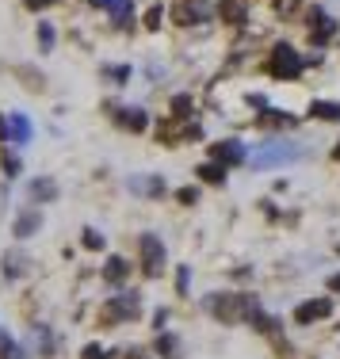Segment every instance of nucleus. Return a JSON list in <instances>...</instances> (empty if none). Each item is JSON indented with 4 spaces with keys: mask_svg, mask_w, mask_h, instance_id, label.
Here are the masks:
<instances>
[{
    "mask_svg": "<svg viewBox=\"0 0 340 359\" xmlns=\"http://www.w3.org/2000/svg\"><path fill=\"white\" fill-rule=\"evenodd\" d=\"M268 73H271V81H299L302 76V54L291 42H276L271 54H268Z\"/></svg>",
    "mask_w": 340,
    "mask_h": 359,
    "instance_id": "nucleus-2",
    "label": "nucleus"
},
{
    "mask_svg": "<svg viewBox=\"0 0 340 359\" xmlns=\"http://www.w3.org/2000/svg\"><path fill=\"white\" fill-rule=\"evenodd\" d=\"M336 252H340V245H336Z\"/></svg>",
    "mask_w": 340,
    "mask_h": 359,
    "instance_id": "nucleus-37",
    "label": "nucleus"
},
{
    "mask_svg": "<svg viewBox=\"0 0 340 359\" xmlns=\"http://www.w3.org/2000/svg\"><path fill=\"white\" fill-rule=\"evenodd\" d=\"M130 318H138V298H134L130 290H123L118 298H111V302L104 306V313H100V321H104V325L130 321Z\"/></svg>",
    "mask_w": 340,
    "mask_h": 359,
    "instance_id": "nucleus-6",
    "label": "nucleus"
},
{
    "mask_svg": "<svg viewBox=\"0 0 340 359\" xmlns=\"http://www.w3.org/2000/svg\"><path fill=\"white\" fill-rule=\"evenodd\" d=\"M81 359H107V355H104V348L88 344V348H84V355H81Z\"/></svg>",
    "mask_w": 340,
    "mask_h": 359,
    "instance_id": "nucleus-31",
    "label": "nucleus"
},
{
    "mask_svg": "<svg viewBox=\"0 0 340 359\" xmlns=\"http://www.w3.org/2000/svg\"><path fill=\"white\" fill-rule=\"evenodd\" d=\"M188 283H191V271H188V268H180V271H176V290L184 294V290H188Z\"/></svg>",
    "mask_w": 340,
    "mask_h": 359,
    "instance_id": "nucleus-29",
    "label": "nucleus"
},
{
    "mask_svg": "<svg viewBox=\"0 0 340 359\" xmlns=\"http://www.w3.org/2000/svg\"><path fill=\"white\" fill-rule=\"evenodd\" d=\"M130 187H138V191H149V195H161V191H165V184H161L157 176H149V180H130Z\"/></svg>",
    "mask_w": 340,
    "mask_h": 359,
    "instance_id": "nucleus-23",
    "label": "nucleus"
},
{
    "mask_svg": "<svg viewBox=\"0 0 340 359\" xmlns=\"http://www.w3.org/2000/svg\"><path fill=\"white\" fill-rule=\"evenodd\" d=\"M104 76L115 84H126V76H130V65H104Z\"/></svg>",
    "mask_w": 340,
    "mask_h": 359,
    "instance_id": "nucleus-24",
    "label": "nucleus"
},
{
    "mask_svg": "<svg viewBox=\"0 0 340 359\" xmlns=\"http://www.w3.org/2000/svg\"><path fill=\"white\" fill-rule=\"evenodd\" d=\"M4 168H8V176H20V161L12 153H4Z\"/></svg>",
    "mask_w": 340,
    "mask_h": 359,
    "instance_id": "nucleus-30",
    "label": "nucleus"
},
{
    "mask_svg": "<svg viewBox=\"0 0 340 359\" xmlns=\"http://www.w3.org/2000/svg\"><path fill=\"white\" fill-rule=\"evenodd\" d=\"M39 46L54 50V27H50V23H39Z\"/></svg>",
    "mask_w": 340,
    "mask_h": 359,
    "instance_id": "nucleus-26",
    "label": "nucleus"
},
{
    "mask_svg": "<svg viewBox=\"0 0 340 359\" xmlns=\"http://www.w3.org/2000/svg\"><path fill=\"white\" fill-rule=\"evenodd\" d=\"M115 123H123L126 130H146L149 115H146V111H138V107H118L115 111Z\"/></svg>",
    "mask_w": 340,
    "mask_h": 359,
    "instance_id": "nucleus-12",
    "label": "nucleus"
},
{
    "mask_svg": "<svg viewBox=\"0 0 340 359\" xmlns=\"http://www.w3.org/2000/svg\"><path fill=\"white\" fill-rule=\"evenodd\" d=\"M333 161H340V145H336V149H333Z\"/></svg>",
    "mask_w": 340,
    "mask_h": 359,
    "instance_id": "nucleus-36",
    "label": "nucleus"
},
{
    "mask_svg": "<svg viewBox=\"0 0 340 359\" xmlns=\"http://www.w3.org/2000/svg\"><path fill=\"white\" fill-rule=\"evenodd\" d=\"M210 161H215V165H241L245 161V149H241V142H210Z\"/></svg>",
    "mask_w": 340,
    "mask_h": 359,
    "instance_id": "nucleus-9",
    "label": "nucleus"
},
{
    "mask_svg": "<svg viewBox=\"0 0 340 359\" xmlns=\"http://www.w3.org/2000/svg\"><path fill=\"white\" fill-rule=\"evenodd\" d=\"M23 271H27V256H23L20 249H8L4 252V276L8 279H20Z\"/></svg>",
    "mask_w": 340,
    "mask_h": 359,
    "instance_id": "nucleus-14",
    "label": "nucleus"
},
{
    "mask_svg": "<svg viewBox=\"0 0 340 359\" xmlns=\"http://www.w3.org/2000/svg\"><path fill=\"white\" fill-rule=\"evenodd\" d=\"M157 355L180 359V337H172V332H161V337H157Z\"/></svg>",
    "mask_w": 340,
    "mask_h": 359,
    "instance_id": "nucleus-17",
    "label": "nucleus"
},
{
    "mask_svg": "<svg viewBox=\"0 0 340 359\" xmlns=\"http://www.w3.org/2000/svg\"><path fill=\"white\" fill-rule=\"evenodd\" d=\"M81 241H84V249H92V252H100V249H104V233H96V229H84V237H81Z\"/></svg>",
    "mask_w": 340,
    "mask_h": 359,
    "instance_id": "nucleus-25",
    "label": "nucleus"
},
{
    "mask_svg": "<svg viewBox=\"0 0 340 359\" xmlns=\"http://www.w3.org/2000/svg\"><path fill=\"white\" fill-rule=\"evenodd\" d=\"M35 337H39L42 355H54V337H50V325H35Z\"/></svg>",
    "mask_w": 340,
    "mask_h": 359,
    "instance_id": "nucleus-21",
    "label": "nucleus"
},
{
    "mask_svg": "<svg viewBox=\"0 0 340 359\" xmlns=\"http://www.w3.org/2000/svg\"><path fill=\"white\" fill-rule=\"evenodd\" d=\"M111 15H115L118 27H126V23H130V0H115V4H111Z\"/></svg>",
    "mask_w": 340,
    "mask_h": 359,
    "instance_id": "nucleus-22",
    "label": "nucleus"
},
{
    "mask_svg": "<svg viewBox=\"0 0 340 359\" xmlns=\"http://www.w3.org/2000/svg\"><path fill=\"white\" fill-rule=\"evenodd\" d=\"M306 157V149L299 142H264L252 153V165L257 168H276V165H291V161Z\"/></svg>",
    "mask_w": 340,
    "mask_h": 359,
    "instance_id": "nucleus-3",
    "label": "nucleus"
},
{
    "mask_svg": "<svg viewBox=\"0 0 340 359\" xmlns=\"http://www.w3.org/2000/svg\"><path fill=\"white\" fill-rule=\"evenodd\" d=\"M195 172H199L203 184H215V187H222V184H226V168H222V165H215V161H203V165L195 168Z\"/></svg>",
    "mask_w": 340,
    "mask_h": 359,
    "instance_id": "nucleus-16",
    "label": "nucleus"
},
{
    "mask_svg": "<svg viewBox=\"0 0 340 359\" xmlns=\"http://www.w3.org/2000/svg\"><path fill=\"white\" fill-rule=\"evenodd\" d=\"M39 226H42V215H39V210H23V215L15 218V229H12V233H15V237H31Z\"/></svg>",
    "mask_w": 340,
    "mask_h": 359,
    "instance_id": "nucleus-15",
    "label": "nucleus"
},
{
    "mask_svg": "<svg viewBox=\"0 0 340 359\" xmlns=\"http://www.w3.org/2000/svg\"><path fill=\"white\" fill-rule=\"evenodd\" d=\"M195 199H199V191H195V187H184V191H180V203H195Z\"/></svg>",
    "mask_w": 340,
    "mask_h": 359,
    "instance_id": "nucleus-32",
    "label": "nucleus"
},
{
    "mask_svg": "<svg viewBox=\"0 0 340 359\" xmlns=\"http://www.w3.org/2000/svg\"><path fill=\"white\" fill-rule=\"evenodd\" d=\"M333 35H336V20H329L321 8H310V42L313 46H325Z\"/></svg>",
    "mask_w": 340,
    "mask_h": 359,
    "instance_id": "nucleus-7",
    "label": "nucleus"
},
{
    "mask_svg": "<svg viewBox=\"0 0 340 359\" xmlns=\"http://www.w3.org/2000/svg\"><path fill=\"white\" fill-rule=\"evenodd\" d=\"M207 310H210V318H218L222 325H237V321L257 325V318L264 313L257 302V294H210Z\"/></svg>",
    "mask_w": 340,
    "mask_h": 359,
    "instance_id": "nucleus-1",
    "label": "nucleus"
},
{
    "mask_svg": "<svg viewBox=\"0 0 340 359\" xmlns=\"http://www.w3.org/2000/svg\"><path fill=\"white\" fill-rule=\"evenodd\" d=\"M0 359H27V352H23V348L15 344L12 337H8L4 325H0Z\"/></svg>",
    "mask_w": 340,
    "mask_h": 359,
    "instance_id": "nucleus-18",
    "label": "nucleus"
},
{
    "mask_svg": "<svg viewBox=\"0 0 340 359\" xmlns=\"http://www.w3.org/2000/svg\"><path fill=\"white\" fill-rule=\"evenodd\" d=\"M134 359H138V355H134Z\"/></svg>",
    "mask_w": 340,
    "mask_h": 359,
    "instance_id": "nucleus-38",
    "label": "nucleus"
},
{
    "mask_svg": "<svg viewBox=\"0 0 340 359\" xmlns=\"http://www.w3.org/2000/svg\"><path fill=\"white\" fill-rule=\"evenodd\" d=\"M172 115H176V118H180V115H191V100H188V96H176V100H172Z\"/></svg>",
    "mask_w": 340,
    "mask_h": 359,
    "instance_id": "nucleus-27",
    "label": "nucleus"
},
{
    "mask_svg": "<svg viewBox=\"0 0 340 359\" xmlns=\"http://www.w3.org/2000/svg\"><path fill=\"white\" fill-rule=\"evenodd\" d=\"M31 142V123L23 115H8V145H27Z\"/></svg>",
    "mask_w": 340,
    "mask_h": 359,
    "instance_id": "nucleus-11",
    "label": "nucleus"
},
{
    "mask_svg": "<svg viewBox=\"0 0 340 359\" xmlns=\"http://www.w3.org/2000/svg\"><path fill=\"white\" fill-rule=\"evenodd\" d=\"M46 4H54V0H27V8H46Z\"/></svg>",
    "mask_w": 340,
    "mask_h": 359,
    "instance_id": "nucleus-34",
    "label": "nucleus"
},
{
    "mask_svg": "<svg viewBox=\"0 0 340 359\" xmlns=\"http://www.w3.org/2000/svg\"><path fill=\"white\" fill-rule=\"evenodd\" d=\"M310 115L329 118V123H340V104H333V100H318V104L310 107Z\"/></svg>",
    "mask_w": 340,
    "mask_h": 359,
    "instance_id": "nucleus-20",
    "label": "nucleus"
},
{
    "mask_svg": "<svg viewBox=\"0 0 340 359\" xmlns=\"http://www.w3.org/2000/svg\"><path fill=\"white\" fill-rule=\"evenodd\" d=\"M172 15L180 27H195V23H207L210 20V0H176Z\"/></svg>",
    "mask_w": 340,
    "mask_h": 359,
    "instance_id": "nucleus-5",
    "label": "nucleus"
},
{
    "mask_svg": "<svg viewBox=\"0 0 340 359\" xmlns=\"http://www.w3.org/2000/svg\"><path fill=\"white\" fill-rule=\"evenodd\" d=\"M333 313V298H313V302H302L294 310V321L299 325H313V321H325Z\"/></svg>",
    "mask_w": 340,
    "mask_h": 359,
    "instance_id": "nucleus-8",
    "label": "nucleus"
},
{
    "mask_svg": "<svg viewBox=\"0 0 340 359\" xmlns=\"http://www.w3.org/2000/svg\"><path fill=\"white\" fill-rule=\"evenodd\" d=\"M27 195H31V203H54L57 184L50 176H35V180H27Z\"/></svg>",
    "mask_w": 340,
    "mask_h": 359,
    "instance_id": "nucleus-10",
    "label": "nucleus"
},
{
    "mask_svg": "<svg viewBox=\"0 0 340 359\" xmlns=\"http://www.w3.org/2000/svg\"><path fill=\"white\" fill-rule=\"evenodd\" d=\"M0 142H8V115H0Z\"/></svg>",
    "mask_w": 340,
    "mask_h": 359,
    "instance_id": "nucleus-33",
    "label": "nucleus"
},
{
    "mask_svg": "<svg viewBox=\"0 0 340 359\" xmlns=\"http://www.w3.org/2000/svg\"><path fill=\"white\" fill-rule=\"evenodd\" d=\"M142 271L149 279H157L165 271V245H161L157 233H142Z\"/></svg>",
    "mask_w": 340,
    "mask_h": 359,
    "instance_id": "nucleus-4",
    "label": "nucleus"
},
{
    "mask_svg": "<svg viewBox=\"0 0 340 359\" xmlns=\"http://www.w3.org/2000/svg\"><path fill=\"white\" fill-rule=\"evenodd\" d=\"M329 290H340V271H336L333 279H329Z\"/></svg>",
    "mask_w": 340,
    "mask_h": 359,
    "instance_id": "nucleus-35",
    "label": "nucleus"
},
{
    "mask_svg": "<svg viewBox=\"0 0 340 359\" xmlns=\"http://www.w3.org/2000/svg\"><path fill=\"white\" fill-rule=\"evenodd\" d=\"M142 23H146V27H149V31H153V27H161V8H157V4H153V8H149V12H146V20H142Z\"/></svg>",
    "mask_w": 340,
    "mask_h": 359,
    "instance_id": "nucleus-28",
    "label": "nucleus"
},
{
    "mask_svg": "<svg viewBox=\"0 0 340 359\" xmlns=\"http://www.w3.org/2000/svg\"><path fill=\"white\" fill-rule=\"evenodd\" d=\"M218 12H222L226 23H245V0H222Z\"/></svg>",
    "mask_w": 340,
    "mask_h": 359,
    "instance_id": "nucleus-19",
    "label": "nucleus"
},
{
    "mask_svg": "<svg viewBox=\"0 0 340 359\" xmlns=\"http://www.w3.org/2000/svg\"><path fill=\"white\" fill-rule=\"evenodd\" d=\"M126 276H130V264H126L123 256H111V260L104 264V279H107L111 287H115V283H123Z\"/></svg>",
    "mask_w": 340,
    "mask_h": 359,
    "instance_id": "nucleus-13",
    "label": "nucleus"
}]
</instances>
